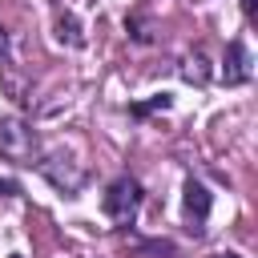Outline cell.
<instances>
[{"label":"cell","mask_w":258,"mask_h":258,"mask_svg":"<svg viewBox=\"0 0 258 258\" xmlns=\"http://www.w3.org/2000/svg\"><path fill=\"white\" fill-rule=\"evenodd\" d=\"M101 210L117 226H133L137 222V210H141V185H137V177H129V173L113 177L109 189H105V198H101Z\"/></svg>","instance_id":"obj_1"},{"label":"cell","mask_w":258,"mask_h":258,"mask_svg":"<svg viewBox=\"0 0 258 258\" xmlns=\"http://www.w3.org/2000/svg\"><path fill=\"white\" fill-rule=\"evenodd\" d=\"M210 206H214V194H210L198 177H185V185H181V210H185V222H189V230H194V234H202V230H206Z\"/></svg>","instance_id":"obj_2"},{"label":"cell","mask_w":258,"mask_h":258,"mask_svg":"<svg viewBox=\"0 0 258 258\" xmlns=\"http://www.w3.org/2000/svg\"><path fill=\"white\" fill-rule=\"evenodd\" d=\"M40 173H44L64 198H77V189L85 185V169L73 165L69 157H48V161H40Z\"/></svg>","instance_id":"obj_3"},{"label":"cell","mask_w":258,"mask_h":258,"mask_svg":"<svg viewBox=\"0 0 258 258\" xmlns=\"http://www.w3.org/2000/svg\"><path fill=\"white\" fill-rule=\"evenodd\" d=\"M0 149H4V153H12V157H32L36 137H32V129H28L24 121L4 117V121H0Z\"/></svg>","instance_id":"obj_4"},{"label":"cell","mask_w":258,"mask_h":258,"mask_svg":"<svg viewBox=\"0 0 258 258\" xmlns=\"http://www.w3.org/2000/svg\"><path fill=\"white\" fill-rule=\"evenodd\" d=\"M250 52H246V44L242 40H230L226 44V60H222V81L226 85H246L250 81Z\"/></svg>","instance_id":"obj_5"},{"label":"cell","mask_w":258,"mask_h":258,"mask_svg":"<svg viewBox=\"0 0 258 258\" xmlns=\"http://www.w3.org/2000/svg\"><path fill=\"white\" fill-rule=\"evenodd\" d=\"M177 73H181V81H185V85H206V81H210V60H206V52H198V48H194V52L177 64Z\"/></svg>","instance_id":"obj_6"},{"label":"cell","mask_w":258,"mask_h":258,"mask_svg":"<svg viewBox=\"0 0 258 258\" xmlns=\"http://www.w3.org/2000/svg\"><path fill=\"white\" fill-rule=\"evenodd\" d=\"M56 36H60L64 44H73V48H81V44H85V36H81V24H77V16H73V12H64V16L56 20Z\"/></svg>","instance_id":"obj_7"},{"label":"cell","mask_w":258,"mask_h":258,"mask_svg":"<svg viewBox=\"0 0 258 258\" xmlns=\"http://www.w3.org/2000/svg\"><path fill=\"white\" fill-rule=\"evenodd\" d=\"M157 109H169V93H153L149 101L129 105V113H133V117H149V113H157Z\"/></svg>","instance_id":"obj_8"},{"label":"cell","mask_w":258,"mask_h":258,"mask_svg":"<svg viewBox=\"0 0 258 258\" xmlns=\"http://www.w3.org/2000/svg\"><path fill=\"white\" fill-rule=\"evenodd\" d=\"M125 32H129L137 44H149V40H153V36H149V28H145L141 20H125Z\"/></svg>","instance_id":"obj_9"},{"label":"cell","mask_w":258,"mask_h":258,"mask_svg":"<svg viewBox=\"0 0 258 258\" xmlns=\"http://www.w3.org/2000/svg\"><path fill=\"white\" fill-rule=\"evenodd\" d=\"M8 194H20V185L8 181V177H0V198H8Z\"/></svg>","instance_id":"obj_10"},{"label":"cell","mask_w":258,"mask_h":258,"mask_svg":"<svg viewBox=\"0 0 258 258\" xmlns=\"http://www.w3.org/2000/svg\"><path fill=\"white\" fill-rule=\"evenodd\" d=\"M254 4H258V0H242V16H246V20H254Z\"/></svg>","instance_id":"obj_11"},{"label":"cell","mask_w":258,"mask_h":258,"mask_svg":"<svg viewBox=\"0 0 258 258\" xmlns=\"http://www.w3.org/2000/svg\"><path fill=\"white\" fill-rule=\"evenodd\" d=\"M210 258H242V254H234V250H218V254H210Z\"/></svg>","instance_id":"obj_12"},{"label":"cell","mask_w":258,"mask_h":258,"mask_svg":"<svg viewBox=\"0 0 258 258\" xmlns=\"http://www.w3.org/2000/svg\"><path fill=\"white\" fill-rule=\"evenodd\" d=\"M0 56H4V28H0Z\"/></svg>","instance_id":"obj_13"},{"label":"cell","mask_w":258,"mask_h":258,"mask_svg":"<svg viewBox=\"0 0 258 258\" xmlns=\"http://www.w3.org/2000/svg\"><path fill=\"white\" fill-rule=\"evenodd\" d=\"M12 258H24V254H12Z\"/></svg>","instance_id":"obj_14"}]
</instances>
